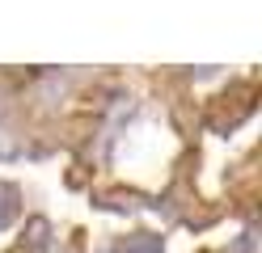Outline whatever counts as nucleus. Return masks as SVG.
<instances>
[{
  "mask_svg": "<svg viewBox=\"0 0 262 253\" xmlns=\"http://www.w3.org/2000/svg\"><path fill=\"white\" fill-rule=\"evenodd\" d=\"M13 215H17V190L13 186H0V228H9Z\"/></svg>",
  "mask_w": 262,
  "mask_h": 253,
  "instance_id": "nucleus-1",
  "label": "nucleus"
}]
</instances>
